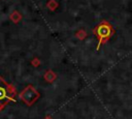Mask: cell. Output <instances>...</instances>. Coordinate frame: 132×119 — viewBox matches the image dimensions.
Listing matches in <instances>:
<instances>
[{"label": "cell", "instance_id": "cell-1", "mask_svg": "<svg viewBox=\"0 0 132 119\" xmlns=\"http://www.w3.org/2000/svg\"><path fill=\"white\" fill-rule=\"evenodd\" d=\"M94 33L97 35V37L99 39V46H100L102 42H104L105 40H107L112 35L113 30H112V27L108 23L103 22V23H101L100 25H98L95 28ZM99 46H98V48H99Z\"/></svg>", "mask_w": 132, "mask_h": 119}, {"label": "cell", "instance_id": "cell-2", "mask_svg": "<svg viewBox=\"0 0 132 119\" xmlns=\"http://www.w3.org/2000/svg\"><path fill=\"white\" fill-rule=\"evenodd\" d=\"M36 97H37V93H36V91H35L33 88H31V87L26 88V89L23 91V93H22V98H23L26 102H28V103L33 102Z\"/></svg>", "mask_w": 132, "mask_h": 119}, {"label": "cell", "instance_id": "cell-3", "mask_svg": "<svg viewBox=\"0 0 132 119\" xmlns=\"http://www.w3.org/2000/svg\"><path fill=\"white\" fill-rule=\"evenodd\" d=\"M3 97H5V90L3 88H0V99H2Z\"/></svg>", "mask_w": 132, "mask_h": 119}]
</instances>
